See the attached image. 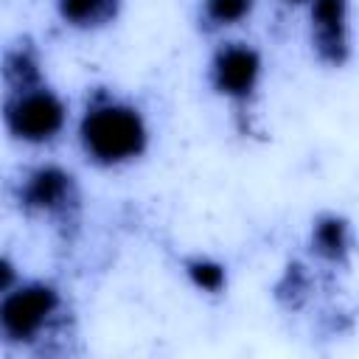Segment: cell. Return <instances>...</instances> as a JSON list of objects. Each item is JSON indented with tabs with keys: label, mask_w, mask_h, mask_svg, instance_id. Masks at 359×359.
I'll use <instances>...</instances> for the list:
<instances>
[{
	"label": "cell",
	"mask_w": 359,
	"mask_h": 359,
	"mask_svg": "<svg viewBox=\"0 0 359 359\" xmlns=\"http://www.w3.org/2000/svg\"><path fill=\"white\" fill-rule=\"evenodd\" d=\"M311 247L320 258L331 264H342L351 252V224L337 213L320 216L311 227Z\"/></svg>",
	"instance_id": "cell-7"
},
{
	"label": "cell",
	"mask_w": 359,
	"mask_h": 359,
	"mask_svg": "<svg viewBox=\"0 0 359 359\" xmlns=\"http://www.w3.org/2000/svg\"><path fill=\"white\" fill-rule=\"evenodd\" d=\"M56 8L65 25L93 31L115 20L121 0H56Z\"/></svg>",
	"instance_id": "cell-8"
},
{
	"label": "cell",
	"mask_w": 359,
	"mask_h": 359,
	"mask_svg": "<svg viewBox=\"0 0 359 359\" xmlns=\"http://www.w3.org/2000/svg\"><path fill=\"white\" fill-rule=\"evenodd\" d=\"M289 3H300V0H289Z\"/></svg>",
	"instance_id": "cell-13"
},
{
	"label": "cell",
	"mask_w": 359,
	"mask_h": 359,
	"mask_svg": "<svg viewBox=\"0 0 359 359\" xmlns=\"http://www.w3.org/2000/svg\"><path fill=\"white\" fill-rule=\"evenodd\" d=\"M67 121V107L45 81L22 90H8L3 101V123L11 137L22 143H50L59 137Z\"/></svg>",
	"instance_id": "cell-2"
},
{
	"label": "cell",
	"mask_w": 359,
	"mask_h": 359,
	"mask_svg": "<svg viewBox=\"0 0 359 359\" xmlns=\"http://www.w3.org/2000/svg\"><path fill=\"white\" fill-rule=\"evenodd\" d=\"M14 283H17V269H14V264H11L6 255H0V297H3Z\"/></svg>",
	"instance_id": "cell-12"
},
{
	"label": "cell",
	"mask_w": 359,
	"mask_h": 359,
	"mask_svg": "<svg viewBox=\"0 0 359 359\" xmlns=\"http://www.w3.org/2000/svg\"><path fill=\"white\" fill-rule=\"evenodd\" d=\"M17 202L28 213L48 219H67L79 208V185L73 174L59 165H36L20 180Z\"/></svg>",
	"instance_id": "cell-4"
},
{
	"label": "cell",
	"mask_w": 359,
	"mask_h": 359,
	"mask_svg": "<svg viewBox=\"0 0 359 359\" xmlns=\"http://www.w3.org/2000/svg\"><path fill=\"white\" fill-rule=\"evenodd\" d=\"M264 62L252 45L227 42L210 59V84L222 98L250 101L261 84Z\"/></svg>",
	"instance_id": "cell-5"
},
{
	"label": "cell",
	"mask_w": 359,
	"mask_h": 359,
	"mask_svg": "<svg viewBox=\"0 0 359 359\" xmlns=\"http://www.w3.org/2000/svg\"><path fill=\"white\" fill-rule=\"evenodd\" d=\"M3 79L8 84V90H22V87H34L42 81V62L39 53L34 50V45L20 42L14 45L6 59H3Z\"/></svg>",
	"instance_id": "cell-9"
},
{
	"label": "cell",
	"mask_w": 359,
	"mask_h": 359,
	"mask_svg": "<svg viewBox=\"0 0 359 359\" xmlns=\"http://www.w3.org/2000/svg\"><path fill=\"white\" fill-rule=\"evenodd\" d=\"M84 154L98 165H123L137 160L149 146V126L137 107L115 98L95 95L79 123Z\"/></svg>",
	"instance_id": "cell-1"
},
{
	"label": "cell",
	"mask_w": 359,
	"mask_h": 359,
	"mask_svg": "<svg viewBox=\"0 0 359 359\" xmlns=\"http://www.w3.org/2000/svg\"><path fill=\"white\" fill-rule=\"evenodd\" d=\"M62 309V294L45 280L11 286L0 297V337L8 342H34L53 323Z\"/></svg>",
	"instance_id": "cell-3"
},
{
	"label": "cell",
	"mask_w": 359,
	"mask_h": 359,
	"mask_svg": "<svg viewBox=\"0 0 359 359\" xmlns=\"http://www.w3.org/2000/svg\"><path fill=\"white\" fill-rule=\"evenodd\" d=\"M185 275L188 280L199 289V292H208V294H216L224 289L227 283V269L224 264L208 258V255H194L185 261Z\"/></svg>",
	"instance_id": "cell-10"
},
{
	"label": "cell",
	"mask_w": 359,
	"mask_h": 359,
	"mask_svg": "<svg viewBox=\"0 0 359 359\" xmlns=\"http://www.w3.org/2000/svg\"><path fill=\"white\" fill-rule=\"evenodd\" d=\"M311 39L328 65H342L351 53L348 0H311Z\"/></svg>",
	"instance_id": "cell-6"
},
{
	"label": "cell",
	"mask_w": 359,
	"mask_h": 359,
	"mask_svg": "<svg viewBox=\"0 0 359 359\" xmlns=\"http://www.w3.org/2000/svg\"><path fill=\"white\" fill-rule=\"evenodd\" d=\"M255 8V0H202V17L210 28H230L244 22Z\"/></svg>",
	"instance_id": "cell-11"
}]
</instances>
